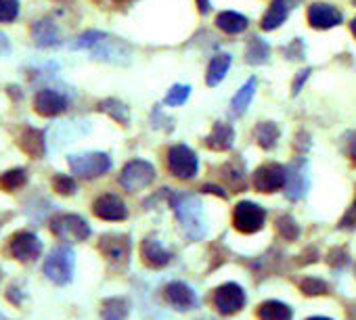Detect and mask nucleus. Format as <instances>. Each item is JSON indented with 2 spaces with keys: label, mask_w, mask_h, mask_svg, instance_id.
<instances>
[{
  "label": "nucleus",
  "mask_w": 356,
  "mask_h": 320,
  "mask_svg": "<svg viewBox=\"0 0 356 320\" xmlns=\"http://www.w3.org/2000/svg\"><path fill=\"white\" fill-rule=\"evenodd\" d=\"M289 15V0H273L269 11L264 13L262 17V30L271 32V30H277Z\"/></svg>",
  "instance_id": "obj_21"
},
{
  "label": "nucleus",
  "mask_w": 356,
  "mask_h": 320,
  "mask_svg": "<svg viewBox=\"0 0 356 320\" xmlns=\"http://www.w3.org/2000/svg\"><path fill=\"white\" fill-rule=\"evenodd\" d=\"M339 229H341V231H352V229H356V199H354V203L350 205V209L346 211V216L341 218Z\"/></svg>",
  "instance_id": "obj_38"
},
{
  "label": "nucleus",
  "mask_w": 356,
  "mask_h": 320,
  "mask_svg": "<svg viewBox=\"0 0 356 320\" xmlns=\"http://www.w3.org/2000/svg\"><path fill=\"white\" fill-rule=\"evenodd\" d=\"M254 90H256V80H254V78L248 80V82L244 84L241 90H237V94L232 96V103H230V112H232V116H241V114H246L248 105H250V100H252V96H254Z\"/></svg>",
  "instance_id": "obj_29"
},
{
  "label": "nucleus",
  "mask_w": 356,
  "mask_h": 320,
  "mask_svg": "<svg viewBox=\"0 0 356 320\" xmlns=\"http://www.w3.org/2000/svg\"><path fill=\"white\" fill-rule=\"evenodd\" d=\"M19 15V0H0V21L11 24Z\"/></svg>",
  "instance_id": "obj_34"
},
{
  "label": "nucleus",
  "mask_w": 356,
  "mask_h": 320,
  "mask_svg": "<svg viewBox=\"0 0 356 320\" xmlns=\"http://www.w3.org/2000/svg\"><path fill=\"white\" fill-rule=\"evenodd\" d=\"M141 258L149 268H164L172 262V254L168 249H164L160 245V241H155L151 237L141 243Z\"/></svg>",
  "instance_id": "obj_18"
},
{
  "label": "nucleus",
  "mask_w": 356,
  "mask_h": 320,
  "mask_svg": "<svg viewBox=\"0 0 356 320\" xmlns=\"http://www.w3.org/2000/svg\"><path fill=\"white\" fill-rule=\"evenodd\" d=\"M201 190H203V193H214V195H218V197H222V199H226V197H228L220 186H214V184H203V186H201Z\"/></svg>",
  "instance_id": "obj_44"
},
{
  "label": "nucleus",
  "mask_w": 356,
  "mask_h": 320,
  "mask_svg": "<svg viewBox=\"0 0 356 320\" xmlns=\"http://www.w3.org/2000/svg\"><path fill=\"white\" fill-rule=\"evenodd\" d=\"M269 57H271V46L262 38L254 36L246 48V61L250 65H264L269 61Z\"/></svg>",
  "instance_id": "obj_28"
},
{
  "label": "nucleus",
  "mask_w": 356,
  "mask_h": 320,
  "mask_svg": "<svg viewBox=\"0 0 356 320\" xmlns=\"http://www.w3.org/2000/svg\"><path fill=\"white\" fill-rule=\"evenodd\" d=\"M99 249L111 264L124 266L130 260L133 245H130V239L126 235H105L99 241Z\"/></svg>",
  "instance_id": "obj_11"
},
{
  "label": "nucleus",
  "mask_w": 356,
  "mask_h": 320,
  "mask_svg": "<svg viewBox=\"0 0 356 320\" xmlns=\"http://www.w3.org/2000/svg\"><path fill=\"white\" fill-rule=\"evenodd\" d=\"M329 264L333 266V268H344L350 260H348V251L344 249V247H335V249H331V254H329Z\"/></svg>",
  "instance_id": "obj_37"
},
{
  "label": "nucleus",
  "mask_w": 356,
  "mask_h": 320,
  "mask_svg": "<svg viewBox=\"0 0 356 320\" xmlns=\"http://www.w3.org/2000/svg\"><path fill=\"white\" fill-rule=\"evenodd\" d=\"M266 224V209L260 207L254 201H241L237 203L232 209V226L244 233V235H254L262 231Z\"/></svg>",
  "instance_id": "obj_4"
},
{
  "label": "nucleus",
  "mask_w": 356,
  "mask_h": 320,
  "mask_svg": "<svg viewBox=\"0 0 356 320\" xmlns=\"http://www.w3.org/2000/svg\"><path fill=\"white\" fill-rule=\"evenodd\" d=\"M189 94H191V88H189V86H180V84H176V86H172V90L166 94V105H170V107H178V105H183V103L189 98Z\"/></svg>",
  "instance_id": "obj_35"
},
{
  "label": "nucleus",
  "mask_w": 356,
  "mask_h": 320,
  "mask_svg": "<svg viewBox=\"0 0 356 320\" xmlns=\"http://www.w3.org/2000/svg\"><path fill=\"white\" fill-rule=\"evenodd\" d=\"M346 153L352 159V163L356 166V132H348L346 134Z\"/></svg>",
  "instance_id": "obj_40"
},
{
  "label": "nucleus",
  "mask_w": 356,
  "mask_h": 320,
  "mask_svg": "<svg viewBox=\"0 0 356 320\" xmlns=\"http://www.w3.org/2000/svg\"><path fill=\"white\" fill-rule=\"evenodd\" d=\"M197 5H199V13H210V3L207 0H197Z\"/></svg>",
  "instance_id": "obj_46"
},
{
  "label": "nucleus",
  "mask_w": 356,
  "mask_h": 320,
  "mask_svg": "<svg viewBox=\"0 0 356 320\" xmlns=\"http://www.w3.org/2000/svg\"><path fill=\"white\" fill-rule=\"evenodd\" d=\"M287 182V168L281 163H264L252 174V184L258 193H275L285 188Z\"/></svg>",
  "instance_id": "obj_9"
},
{
  "label": "nucleus",
  "mask_w": 356,
  "mask_h": 320,
  "mask_svg": "<svg viewBox=\"0 0 356 320\" xmlns=\"http://www.w3.org/2000/svg\"><path fill=\"white\" fill-rule=\"evenodd\" d=\"M216 26L226 32V34H241L248 30L250 21L248 17H244L241 13H235V11H224L216 17Z\"/></svg>",
  "instance_id": "obj_23"
},
{
  "label": "nucleus",
  "mask_w": 356,
  "mask_h": 320,
  "mask_svg": "<svg viewBox=\"0 0 356 320\" xmlns=\"http://www.w3.org/2000/svg\"><path fill=\"white\" fill-rule=\"evenodd\" d=\"M32 38L38 48H53L61 42L59 28L53 19H38L32 28Z\"/></svg>",
  "instance_id": "obj_16"
},
{
  "label": "nucleus",
  "mask_w": 356,
  "mask_h": 320,
  "mask_svg": "<svg viewBox=\"0 0 356 320\" xmlns=\"http://www.w3.org/2000/svg\"><path fill=\"white\" fill-rule=\"evenodd\" d=\"M350 30H352V34H354V38H356V17L352 19V24H350Z\"/></svg>",
  "instance_id": "obj_47"
},
{
  "label": "nucleus",
  "mask_w": 356,
  "mask_h": 320,
  "mask_svg": "<svg viewBox=\"0 0 356 320\" xmlns=\"http://www.w3.org/2000/svg\"><path fill=\"white\" fill-rule=\"evenodd\" d=\"M101 5H113V7H124V5H130L135 0H96Z\"/></svg>",
  "instance_id": "obj_45"
},
{
  "label": "nucleus",
  "mask_w": 356,
  "mask_h": 320,
  "mask_svg": "<svg viewBox=\"0 0 356 320\" xmlns=\"http://www.w3.org/2000/svg\"><path fill=\"white\" fill-rule=\"evenodd\" d=\"M34 109L44 118H57L67 112V96L59 90L42 88L34 98Z\"/></svg>",
  "instance_id": "obj_12"
},
{
  "label": "nucleus",
  "mask_w": 356,
  "mask_h": 320,
  "mask_svg": "<svg viewBox=\"0 0 356 320\" xmlns=\"http://www.w3.org/2000/svg\"><path fill=\"white\" fill-rule=\"evenodd\" d=\"M300 287H302V291L306 293V295H310V297H314V295H325L327 293V283L325 281H321V278H304L302 283H300Z\"/></svg>",
  "instance_id": "obj_36"
},
{
  "label": "nucleus",
  "mask_w": 356,
  "mask_h": 320,
  "mask_svg": "<svg viewBox=\"0 0 356 320\" xmlns=\"http://www.w3.org/2000/svg\"><path fill=\"white\" fill-rule=\"evenodd\" d=\"M254 136H256V143L269 151V149H275V145L281 136V130L275 122H260L254 130Z\"/></svg>",
  "instance_id": "obj_24"
},
{
  "label": "nucleus",
  "mask_w": 356,
  "mask_h": 320,
  "mask_svg": "<svg viewBox=\"0 0 356 320\" xmlns=\"http://www.w3.org/2000/svg\"><path fill=\"white\" fill-rule=\"evenodd\" d=\"M7 299H9V301H13L15 305H22V299H24V295L19 293V289H17V287H9Z\"/></svg>",
  "instance_id": "obj_43"
},
{
  "label": "nucleus",
  "mask_w": 356,
  "mask_h": 320,
  "mask_svg": "<svg viewBox=\"0 0 356 320\" xmlns=\"http://www.w3.org/2000/svg\"><path fill=\"white\" fill-rule=\"evenodd\" d=\"M7 251L11 258H15L17 262L22 264H28V262H34L40 258L42 254V243L40 239L30 233V231H19L15 233L11 239H9V245H7Z\"/></svg>",
  "instance_id": "obj_8"
},
{
  "label": "nucleus",
  "mask_w": 356,
  "mask_h": 320,
  "mask_svg": "<svg viewBox=\"0 0 356 320\" xmlns=\"http://www.w3.org/2000/svg\"><path fill=\"white\" fill-rule=\"evenodd\" d=\"M74 264H76V254L69 245H59L55 247L49 258L44 260L42 272L46 274L49 281L55 285H67L74 278Z\"/></svg>",
  "instance_id": "obj_2"
},
{
  "label": "nucleus",
  "mask_w": 356,
  "mask_h": 320,
  "mask_svg": "<svg viewBox=\"0 0 356 320\" xmlns=\"http://www.w3.org/2000/svg\"><path fill=\"white\" fill-rule=\"evenodd\" d=\"M308 24L314 30H331L341 24V13L327 3H314L308 7Z\"/></svg>",
  "instance_id": "obj_14"
},
{
  "label": "nucleus",
  "mask_w": 356,
  "mask_h": 320,
  "mask_svg": "<svg viewBox=\"0 0 356 320\" xmlns=\"http://www.w3.org/2000/svg\"><path fill=\"white\" fill-rule=\"evenodd\" d=\"M28 182V172L17 168V170H9L3 174V178H0V186H3L5 190H17L22 188L24 184Z\"/></svg>",
  "instance_id": "obj_30"
},
{
  "label": "nucleus",
  "mask_w": 356,
  "mask_h": 320,
  "mask_svg": "<svg viewBox=\"0 0 356 320\" xmlns=\"http://www.w3.org/2000/svg\"><path fill=\"white\" fill-rule=\"evenodd\" d=\"M99 109L107 116H111L117 124H122V126H128L130 122V114H128V107L120 100H115V98H105L99 103Z\"/></svg>",
  "instance_id": "obj_27"
},
{
  "label": "nucleus",
  "mask_w": 356,
  "mask_h": 320,
  "mask_svg": "<svg viewBox=\"0 0 356 320\" xmlns=\"http://www.w3.org/2000/svg\"><path fill=\"white\" fill-rule=\"evenodd\" d=\"M277 231L285 241H296L300 237V226L291 216H281L277 220Z\"/></svg>",
  "instance_id": "obj_32"
},
{
  "label": "nucleus",
  "mask_w": 356,
  "mask_h": 320,
  "mask_svg": "<svg viewBox=\"0 0 356 320\" xmlns=\"http://www.w3.org/2000/svg\"><path fill=\"white\" fill-rule=\"evenodd\" d=\"M51 231L61 241H86L90 237V226L76 213H63L51 220Z\"/></svg>",
  "instance_id": "obj_5"
},
{
  "label": "nucleus",
  "mask_w": 356,
  "mask_h": 320,
  "mask_svg": "<svg viewBox=\"0 0 356 320\" xmlns=\"http://www.w3.org/2000/svg\"><path fill=\"white\" fill-rule=\"evenodd\" d=\"M19 147L24 149V153H28L34 159H42L46 155V141H44V132L38 128H24V132L19 134Z\"/></svg>",
  "instance_id": "obj_17"
},
{
  "label": "nucleus",
  "mask_w": 356,
  "mask_h": 320,
  "mask_svg": "<svg viewBox=\"0 0 356 320\" xmlns=\"http://www.w3.org/2000/svg\"><path fill=\"white\" fill-rule=\"evenodd\" d=\"M11 51H13V46H11L9 36L5 32H0V57H9Z\"/></svg>",
  "instance_id": "obj_42"
},
{
  "label": "nucleus",
  "mask_w": 356,
  "mask_h": 320,
  "mask_svg": "<svg viewBox=\"0 0 356 320\" xmlns=\"http://www.w3.org/2000/svg\"><path fill=\"white\" fill-rule=\"evenodd\" d=\"M53 188H55L59 195L69 197V195L76 193L78 184H76V180H74L71 176H67V174H57V176L53 178Z\"/></svg>",
  "instance_id": "obj_33"
},
{
  "label": "nucleus",
  "mask_w": 356,
  "mask_h": 320,
  "mask_svg": "<svg viewBox=\"0 0 356 320\" xmlns=\"http://www.w3.org/2000/svg\"><path fill=\"white\" fill-rule=\"evenodd\" d=\"M168 170L178 180H191L199 170L197 155L187 145H176L168 151Z\"/></svg>",
  "instance_id": "obj_6"
},
{
  "label": "nucleus",
  "mask_w": 356,
  "mask_h": 320,
  "mask_svg": "<svg viewBox=\"0 0 356 320\" xmlns=\"http://www.w3.org/2000/svg\"><path fill=\"white\" fill-rule=\"evenodd\" d=\"M291 316H294L291 308L281 301H264L258 308L260 320H291Z\"/></svg>",
  "instance_id": "obj_25"
},
{
  "label": "nucleus",
  "mask_w": 356,
  "mask_h": 320,
  "mask_svg": "<svg viewBox=\"0 0 356 320\" xmlns=\"http://www.w3.org/2000/svg\"><path fill=\"white\" fill-rule=\"evenodd\" d=\"M155 180V168L145 159H133L124 166L120 174V184L126 190H141L147 188Z\"/></svg>",
  "instance_id": "obj_7"
},
{
  "label": "nucleus",
  "mask_w": 356,
  "mask_h": 320,
  "mask_svg": "<svg viewBox=\"0 0 356 320\" xmlns=\"http://www.w3.org/2000/svg\"><path fill=\"white\" fill-rule=\"evenodd\" d=\"M164 295H166V301L178 312H187V310H193L197 305L195 291L185 283H170L164 289Z\"/></svg>",
  "instance_id": "obj_15"
},
{
  "label": "nucleus",
  "mask_w": 356,
  "mask_h": 320,
  "mask_svg": "<svg viewBox=\"0 0 356 320\" xmlns=\"http://www.w3.org/2000/svg\"><path fill=\"white\" fill-rule=\"evenodd\" d=\"M232 141H235L232 126L224 122H216L212 132L205 136V147L212 151H228L232 147Z\"/></svg>",
  "instance_id": "obj_20"
},
{
  "label": "nucleus",
  "mask_w": 356,
  "mask_h": 320,
  "mask_svg": "<svg viewBox=\"0 0 356 320\" xmlns=\"http://www.w3.org/2000/svg\"><path fill=\"white\" fill-rule=\"evenodd\" d=\"M170 205L176 213L178 222L185 229V235L193 241H197L203 235V224H201V203L197 197L187 195V193H172L170 195Z\"/></svg>",
  "instance_id": "obj_1"
},
{
  "label": "nucleus",
  "mask_w": 356,
  "mask_h": 320,
  "mask_svg": "<svg viewBox=\"0 0 356 320\" xmlns=\"http://www.w3.org/2000/svg\"><path fill=\"white\" fill-rule=\"evenodd\" d=\"M107 34H103V32H96V30H88V32H84V34H80L74 42H71V48L74 51H84V48H88V51H92L103 38H105Z\"/></svg>",
  "instance_id": "obj_31"
},
{
  "label": "nucleus",
  "mask_w": 356,
  "mask_h": 320,
  "mask_svg": "<svg viewBox=\"0 0 356 320\" xmlns=\"http://www.w3.org/2000/svg\"><path fill=\"white\" fill-rule=\"evenodd\" d=\"M244 305H246V293H244V289L237 283H226V285H220L216 289V293H214V308L220 314H224V316L237 314Z\"/></svg>",
  "instance_id": "obj_10"
},
{
  "label": "nucleus",
  "mask_w": 356,
  "mask_h": 320,
  "mask_svg": "<svg viewBox=\"0 0 356 320\" xmlns=\"http://www.w3.org/2000/svg\"><path fill=\"white\" fill-rule=\"evenodd\" d=\"M94 216L107 222H122L128 218V209L124 205V201L115 195H101L94 205H92Z\"/></svg>",
  "instance_id": "obj_13"
},
{
  "label": "nucleus",
  "mask_w": 356,
  "mask_h": 320,
  "mask_svg": "<svg viewBox=\"0 0 356 320\" xmlns=\"http://www.w3.org/2000/svg\"><path fill=\"white\" fill-rule=\"evenodd\" d=\"M74 176L84 178V180H94L111 170V157L101 151L92 153H80V155H69L67 159Z\"/></svg>",
  "instance_id": "obj_3"
},
{
  "label": "nucleus",
  "mask_w": 356,
  "mask_h": 320,
  "mask_svg": "<svg viewBox=\"0 0 356 320\" xmlns=\"http://www.w3.org/2000/svg\"><path fill=\"white\" fill-rule=\"evenodd\" d=\"M230 67V55H216L210 65H207V75H205V84L207 86H216L224 80L226 71Z\"/></svg>",
  "instance_id": "obj_26"
},
{
  "label": "nucleus",
  "mask_w": 356,
  "mask_h": 320,
  "mask_svg": "<svg viewBox=\"0 0 356 320\" xmlns=\"http://www.w3.org/2000/svg\"><path fill=\"white\" fill-rule=\"evenodd\" d=\"M308 73H310V69H302V71H298V75H296V80H294V96L296 94H300V90H302V84L308 80Z\"/></svg>",
  "instance_id": "obj_41"
},
{
  "label": "nucleus",
  "mask_w": 356,
  "mask_h": 320,
  "mask_svg": "<svg viewBox=\"0 0 356 320\" xmlns=\"http://www.w3.org/2000/svg\"><path fill=\"white\" fill-rule=\"evenodd\" d=\"M0 276H3V274H0Z\"/></svg>",
  "instance_id": "obj_49"
},
{
  "label": "nucleus",
  "mask_w": 356,
  "mask_h": 320,
  "mask_svg": "<svg viewBox=\"0 0 356 320\" xmlns=\"http://www.w3.org/2000/svg\"><path fill=\"white\" fill-rule=\"evenodd\" d=\"M306 176H304V163L302 159L294 161L287 168V182H285V195L291 201H298L306 195Z\"/></svg>",
  "instance_id": "obj_19"
},
{
  "label": "nucleus",
  "mask_w": 356,
  "mask_h": 320,
  "mask_svg": "<svg viewBox=\"0 0 356 320\" xmlns=\"http://www.w3.org/2000/svg\"><path fill=\"white\" fill-rule=\"evenodd\" d=\"M130 314V303L124 297H109L101 303L103 320H126Z\"/></svg>",
  "instance_id": "obj_22"
},
{
  "label": "nucleus",
  "mask_w": 356,
  "mask_h": 320,
  "mask_svg": "<svg viewBox=\"0 0 356 320\" xmlns=\"http://www.w3.org/2000/svg\"><path fill=\"white\" fill-rule=\"evenodd\" d=\"M285 55H287L289 59H294V61L302 59V57H304V46H302V42H300V40H294V42L285 48Z\"/></svg>",
  "instance_id": "obj_39"
},
{
  "label": "nucleus",
  "mask_w": 356,
  "mask_h": 320,
  "mask_svg": "<svg viewBox=\"0 0 356 320\" xmlns=\"http://www.w3.org/2000/svg\"><path fill=\"white\" fill-rule=\"evenodd\" d=\"M308 320H331V318H325V316H312V318H308Z\"/></svg>",
  "instance_id": "obj_48"
}]
</instances>
